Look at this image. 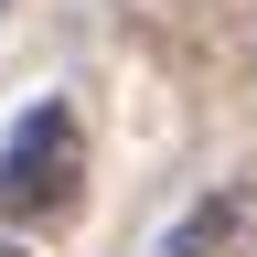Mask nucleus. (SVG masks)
I'll list each match as a JSON object with an SVG mask.
<instances>
[{"label":"nucleus","mask_w":257,"mask_h":257,"mask_svg":"<svg viewBox=\"0 0 257 257\" xmlns=\"http://www.w3.org/2000/svg\"><path fill=\"white\" fill-rule=\"evenodd\" d=\"M0 257H32V246H22V236H0Z\"/></svg>","instance_id":"7ed1b4c3"},{"label":"nucleus","mask_w":257,"mask_h":257,"mask_svg":"<svg viewBox=\"0 0 257 257\" xmlns=\"http://www.w3.org/2000/svg\"><path fill=\"white\" fill-rule=\"evenodd\" d=\"M150 257H257V182H214L150 236Z\"/></svg>","instance_id":"f03ea898"},{"label":"nucleus","mask_w":257,"mask_h":257,"mask_svg":"<svg viewBox=\"0 0 257 257\" xmlns=\"http://www.w3.org/2000/svg\"><path fill=\"white\" fill-rule=\"evenodd\" d=\"M86 193V107L75 96H32L0 128V225H54Z\"/></svg>","instance_id":"f257e3e1"}]
</instances>
